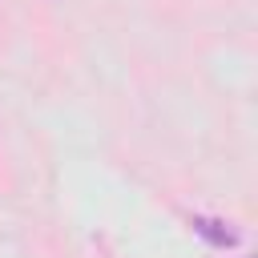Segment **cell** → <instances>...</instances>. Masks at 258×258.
I'll return each mask as SVG.
<instances>
[{"instance_id": "1", "label": "cell", "mask_w": 258, "mask_h": 258, "mask_svg": "<svg viewBox=\"0 0 258 258\" xmlns=\"http://www.w3.org/2000/svg\"><path fill=\"white\" fill-rule=\"evenodd\" d=\"M194 230H198L206 242H214V246H234V242H238V234L226 230V222H218V218H194Z\"/></svg>"}]
</instances>
